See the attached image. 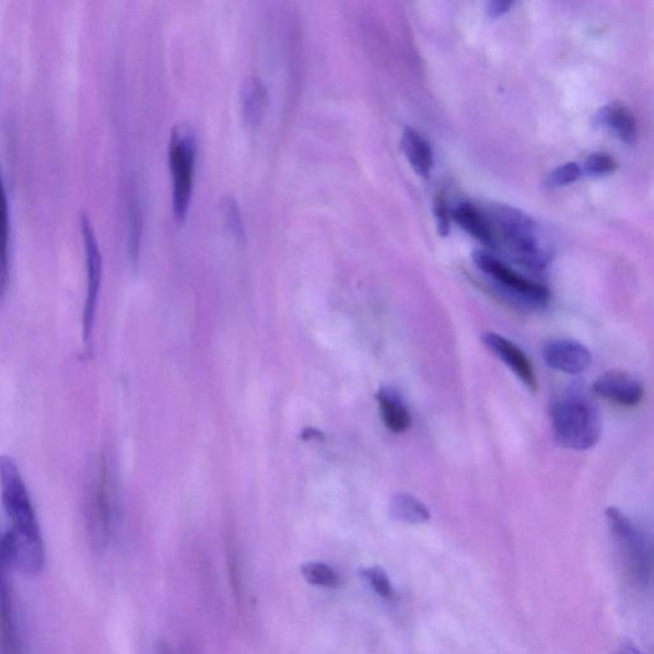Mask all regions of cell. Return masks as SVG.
Segmentation results:
<instances>
[{"label": "cell", "instance_id": "cell-1", "mask_svg": "<svg viewBox=\"0 0 654 654\" xmlns=\"http://www.w3.org/2000/svg\"><path fill=\"white\" fill-rule=\"evenodd\" d=\"M0 491L10 521V530L2 537L12 568L27 575H37L45 567V549L32 497L17 464L10 456H0Z\"/></svg>", "mask_w": 654, "mask_h": 654}, {"label": "cell", "instance_id": "cell-2", "mask_svg": "<svg viewBox=\"0 0 654 654\" xmlns=\"http://www.w3.org/2000/svg\"><path fill=\"white\" fill-rule=\"evenodd\" d=\"M489 219L498 242L501 238L516 262L535 272L549 268L551 248L544 240L538 224L526 212L498 205L491 209Z\"/></svg>", "mask_w": 654, "mask_h": 654}, {"label": "cell", "instance_id": "cell-3", "mask_svg": "<svg viewBox=\"0 0 654 654\" xmlns=\"http://www.w3.org/2000/svg\"><path fill=\"white\" fill-rule=\"evenodd\" d=\"M550 418L554 440L570 451H589L603 436L599 409L580 390L569 392L554 400Z\"/></svg>", "mask_w": 654, "mask_h": 654}, {"label": "cell", "instance_id": "cell-4", "mask_svg": "<svg viewBox=\"0 0 654 654\" xmlns=\"http://www.w3.org/2000/svg\"><path fill=\"white\" fill-rule=\"evenodd\" d=\"M606 521L622 565L627 581L637 589L650 587L652 577V546L650 538L618 507H608Z\"/></svg>", "mask_w": 654, "mask_h": 654}, {"label": "cell", "instance_id": "cell-5", "mask_svg": "<svg viewBox=\"0 0 654 654\" xmlns=\"http://www.w3.org/2000/svg\"><path fill=\"white\" fill-rule=\"evenodd\" d=\"M197 142L191 127L179 124L173 128L170 141V165L173 182V211L178 223H184L191 205Z\"/></svg>", "mask_w": 654, "mask_h": 654}, {"label": "cell", "instance_id": "cell-6", "mask_svg": "<svg viewBox=\"0 0 654 654\" xmlns=\"http://www.w3.org/2000/svg\"><path fill=\"white\" fill-rule=\"evenodd\" d=\"M471 258H474L477 269L490 278L498 291L503 293L509 301L528 310H544L549 304V289L521 276L498 257L486 253V250H476Z\"/></svg>", "mask_w": 654, "mask_h": 654}, {"label": "cell", "instance_id": "cell-7", "mask_svg": "<svg viewBox=\"0 0 654 654\" xmlns=\"http://www.w3.org/2000/svg\"><path fill=\"white\" fill-rule=\"evenodd\" d=\"M116 487L105 455L96 463L91 475L86 501V519L91 541L96 547L109 542L117 511Z\"/></svg>", "mask_w": 654, "mask_h": 654}, {"label": "cell", "instance_id": "cell-8", "mask_svg": "<svg viewBox=\"0 0 654 654\" xmlns=\"http://www.w3.org/2000/svg\"><path fill=\"white\" fill-rule=\"evenodd\" d=\"M80 227L85 245L87 291L85 310H83V337L90 341L93 336L97 308L98 293H101L103 278V256L96 238L95 230L86 212H81Z\"/></svg>", "mask_w": 654, "mask_h": 654}, {"label": "cell", "instance_id": "cell-9", "mask_svg": "<svg viewBox=\"0 0 654 654\" xmlns=\"http://www.w3.org/2000/svg\"><path fill=\"white\" fill-rule=\"evenodd\" d=\"M12 569L0 538V654H22L16 608H14L10 570Z\"/></svg>", "mask_w": 654, "mask_h": 654}, {"label": "cell", "instance_id": "cell-10", "mask_svg": "<svg viewBox=\"0 0 654 654\" xmlns=\"http://www.w3.org/2000/svg\"><path fill=\"white\" fill-rule=\"evenodd\" d=\"M544 360L552 370L568 375H580L591 367L592 354L580 341L554 339L545 346Z\"/></svg>", "mask_w": 654, "mask_h": 654}, {"label": "cell", "instance_id": "cell-11", "mask_svg": "<svg viewBox=\"0 0 654 654\" xmlns=\"http://www.w3.org/2000/svg\"><path fill=\"white\" fill-rule=\"evenodd\" d=\"M483 343L493 355H497L501 362H504L509 370L513 371V374L530 392L537 390V377L534 364H532L527 354L518 346L495 332L484 334Z\"/></svg>", "mask_w": 654, "mask_h": 654}, {"label": "cell", "instance_id": "cell-12", "mask_svg": "<svg viewBox=\"0 0 654 654\" xmlns=\"http://www.w3.org/2000/svg\"><path fill=\"white\" fill-rule=\"evenodd\" d=\"M593 392L598 397L621 407H635L642 401L644 390L637 378L626 372L611 371L600 376L593 384Z\"/></svg>", "mask_w": 654, "mask_h": 654}, {"label": "cell", "instance_id": "cell-13", "mask_svg": "<svg viewBox=\"0 0 654 654\" xmlns=\"http://www.w3.org/2000/svg\"><path fill=\"white\" fill-rule=\"evenodd\" d=\"M452 218L462 230L483 246L497 248L499 245L489 217L482 214L474 205L463 202L452 211Z\"/></svg>", "mask_w": 654, "mask_h": 654}, {"label": "cell", "instance_id": "cell-14", "mask_svg": "<svg viewBox=\"0 0 654 654\" xmlns=\"http://www.w3.org/2000/svg\"><path fill=\"white\" fill-rule=\"evenodd\" d=\"M379 413L387 430L405 433L412 425V414L401 395L392 386H383L376 395Z\"/></svg>", "mask_w": 654, "mask_h": 654}, {"label": "cell", "instance_id": "cell-15", "mask_svg": "<svg viewBox=\"0 0 654 654\" xmlns=\"http://www.w3.org/2000/svg\"><path fill=\"white\" fill-rule=\"evenodd\" d=\"M268 104V89L260 79L249 75L241 89V110L243 120L250 129L261 125Z\"/></svg>", "mask_w": 654, "mask_h": 654}, {"label": "cell", "instance_id": "cell-16", "mask_svg": "<svg viewBox=\"0 0 654 654\" xmlns=\"http://www.w3.org/2000/svg\"><path fill=\"white\" fill-rule=\"evenodd\" d=\"M10 205L7 197L2 168H0V304L5 299L10 285Z\"/></svg>", "mask_w": 654, "mask_h": 654}, {"label": "cell", "instance_id": "cell-17", "mask_svg": "<svg viewBox=\"0 0 654 654\" xmlns=\"http://www.w3.org/2000/svg\"><path fill=\"white\" fill-rule=\"evenodd\" d=\"M401 149L418 176L430 178L435 160H433V151L429 141L416 129L407 127L402 132Z\"/></svg>", "mask_w": 654, "mask_h": 654}, {"label": "cell", "instance_id": "cell-18", "mask_svg": "<svg viewBox=\"0 0 654 654\" xmlns=\"http://www.w3.org/2000/svg\"><path fill=\"white\" fill-rule=\"evenodd\" d=\"M596 125L604 126L622 142L633 143L637 137L635 118L631 112L620 104L604 106L595 117Z\"/></svg>", "mask_w": 654, "mask_h": 654}, {"label": "cell", "instance_id": "cell-19", "mask_svg": "<svg viewBox=\"0 0 654 654\" xmlns=\"http://www.w3.org/2000/svg\"><path fill=\"white\" fill-rule=\"evenodd\" d=\"M389 515L393 521L410 524V526H420L431 519L429 507L420 499L407 492H399L392 498Z\"/></svg>", "mask_w": 654, "mask_h": 654}, {"label": "cell", "instance_id": "cell-20", "mask_svg": "<svg viewBox=\"0 0 654 654\" xmlns=\"http://www.w3.org/2000/svg\"><path fill=\"white\" fill-rule=\"evenodd\" d=\"M302 575L306 582L316 587L337 588L340 580L336 570L324 564V562H307L301 569Z\"/></svg>", "mask_w": 654, "mask_h": 654}, {"label": "cell", "instance_id": "cell-21", "mask_svg": "<svg viewBox=\"0 0 654 654\" xmlns=\"http://www.w3.org/2000/svg\"><path fill=\"white\" fill-rule=\"evenodd\" d=\"M362 576L379 598L387 600V603H395L398 599L397 591H395L389 575L386 574L383 568L364 569L362 570Z\"/></svg>", "mask_w": 654, "mask_h": 654}, {"label": "cell", "instance_id": "cell-22", "mask_svg": "<svg viewBox=\"0 0 654 654\" xmlns=\"http://www.w3.org/2000/svg\"><path fill=\"white\" fill-rule=\"evenodd\" d=\"M222 217L225 230L234 240L245 238V223L237 200L232 196L224 197L222 201Z\"/></svg>", "mask_w": 654, "mask_h": 654}, {"label": "cell", "instance_id": "cell-23", "mask_svg": "<svg viewBox=\"0 0 654 654\" xmlns=\"http://www.w3.org/2000/svg\"><path fill=\"white\" fill-rule=\"evenodd\" d=\"M582 171L591 177L608 176L616 171V162L605 152H595L585 159Z\"/></svg>", "mask_w": 654, "mask_h": 654}, {"label": "cell", "instance_id": "cell-24", "mask_svg": "<svg viewBox=\"0 0 654 654\" xmlns=\"http://www.w3.org/2000/svg\"><path fill=\"white\" fill-rule=\"evenodd\" d=\"M583 177L582 166L577 163H567L554 170L547 180L552 188H561L575 184Z\"/></svg>", "mask_w": 654, "mask_h": 654}, {"label": "cell", "instance_id": "cell-25", "mask_svg": "<svg viewBox=\"0 0 654 654\" xmlns=\"http://www.w3.org/2000/svg\"><path fill=\"white\" fill-rule=\"evenodd\" d=\"M433 212L437 224V232L441 237H447L452 227V210L448 209L446 197L443 192H439L433 200Z\"/></svg>", "mask_w": 654, "mask_h": 654}, {"label": "cell", "instance_id": "cell-26", "mask_svg": "<svg viewBox=\"0 0 654 654\" xmlns=\"http://www.w3.org/2000/svg\"><path fill=\"white\" fill-rule=\"evenodd\" d=\"M513 2H501V0H498V2H490L489 4H487L486 9L487 16H489L490 19L501 17L503 16V14L511 11L513 9Z\"/></svg>", "mask_w": 654, "mask_h": 654}, {"label": "cell", "instance_id": "cell-27", "mask_svg": "<svg viewBox=\"0 0 654 654\" xmlns=\"http://www.w3.org/2000/svg\"><path fill=\"white\" fill-rule=\"evenodd\" d=\"M615 654H644L633 642L623 641Z\"/></svg>", "mask_w": 654, "mask_h": 654}, {"label": "cell", "instance_id": "cell-28", "mask_svg": "<svg viewBox=\"0 0 654 654\" xmlns=\"http://www.w3.org/2000/svg\"><path fill=\"white\" fill-rule=\"evenodd\" d=\"M155 654H174V653L171 650V646H168V644L160 642L156 644V653Z\"/></svg>", "mask_w": 654, "mask_h": 654}]
</instances>
